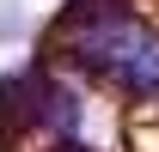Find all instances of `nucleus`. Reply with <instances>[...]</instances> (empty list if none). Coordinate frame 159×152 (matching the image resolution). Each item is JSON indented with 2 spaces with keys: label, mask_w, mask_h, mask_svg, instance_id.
<instances>
[{
  "label": "nucleus",
  "mask_w": 159,
  "mask_h": 152,
  "mask_svg": "<svg viewBox=\"0 0 159 152\" xmlns=\"http://www.w3.org/2000/svg\"><path fill=\"white\" fill-rule=\"evenodd\" d=\"M80 61L98 79H110V85H122L135 97H159V37L129 24V19H104L98 31H86Z\"/></svg>",
  "instance_id": "nucleus-1"
}]
</instances>
